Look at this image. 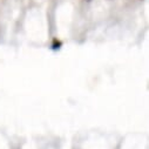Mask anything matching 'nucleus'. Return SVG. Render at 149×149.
I'll return each instance as SVG.
<instances>
[{"label": "nucleus", "instance_id": "obj_1", "mask_svg": "<svg viewBox=\"0 0 149 149\" xmlns=\"http://www.w3.org/2000/svg\"><path fill=\"white\" fill-rule=\"evenodd\" d=\"M86 1H88V3H89V1H92V0H86Z\"/></svg>", "mask_w": 149, "mask_h": 149}]
</instances>
